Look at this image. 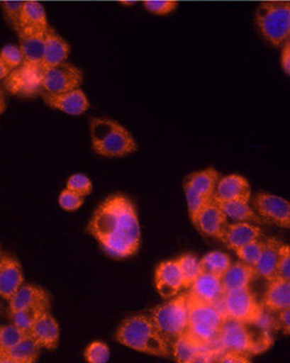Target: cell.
Segmentation results:
<instances>
[{"label":"cell","mask_w":290,"mask_h":363,"mask_svg":"<svg viewBox=\"0 0 290 363\" xmlns=\"http://www.w3.org/2000/svg\"><path fill=\"white\" fill-rule=\"evenodd\" d=\"M88 231L113 258L134 256L140 245V225L133 202L123 194L108 196L89 222Z\"/></svg>","instance_id":"6da1fadb"},{"label":"cell","mask_w":290,"mask_h":363,"mask_svg":"<svg viewBox=\"0 0 290 363\" xmlns=\"http://www.w3.org/2000/svg\"><path fill=\"white\" fill-rule=\"evenodd\" d=\"M118 343L155 357H168L171 354L170 342L157 330L151 317L133 315L126 318L116 333Z\"/></svg>","instance_id":"7a4b0ae2"},{"label":"cell","mask_w":290,"mask_h":363,"mask_svg":"<svg viewBox=\"0 0 290 363\" xmlns=\"http://www.w3.org/2000/svg\"><path fill=\"white\" fill-rule=\"evenodd\" d=\"M93 150L105 157H124L138 150V143L126 127L107 118L90 121Z\"/></svg>","instance_id":"3957f363"},{"label":"cell","mask_w":290,"mask_h":363,"mask_svg":"<svg viewBox=\"0 0 290 363\" xmlns=\"http://www.w3.org/2000/svg\"><path fill=\"white\" fill-rule=\"evenodd\" d=\"M188 325L184 334L199 349H210L218 342L223 324L227 320L222 306L188 300Z\"/></svg>","instance_id":"277c9868"},{"label":"cell","mask_w":290,"mask_h":363,"mask_svg":"<svg viewBox=\"0 0 290 363\" xmlns=\"http://www.w3.org/2000/svg\"><path fill=\"white\" fill-rule=\"evenodd\" d=\"M218 342L224 351H235L248 356L259 355L274 345L272 333L264 332L251 323L227 319Z\"/></svg>","instance_id":"5b68a950"},{"label":"cell","mask_w":290,"mask_h":363,"mask_svg":"<svg viewBox=\"0 0 290 363\" xmlns=\"http://www.w3.org/2000/svg\"><path fill=\"white\" fill-rule=\"evenodd\" d=\"M255 23L263 38L274 47H281L290 36L289 1H266L255 12Z\"/></svg>","instance_id":"8992f818"},{"label":"cell","mask_w":290,"mask_h":363,"mask_svg":"<svg viewBox=\"0 0 290 363\" xmlns=\"http://www.w3.org/2000/svg\"><path fill=\"white\" fill-rule=\"evenodd\" d=\"M220 181V174L214 168L192 172L184 183L188 213L192 224H196L201 211L214 199L216 185Z\"/></svg>","instance_id":"52a82bcc"},{"label":"cell","mask_w":290,"mask_h":363,"mask_svg":"<svg viewBox=\"0 0 290 363\" xmlns=\"http://www.w3.org/2000/svg\"><path fill=\"white\" fill-rule=\"evenodd\" d=\"M188 316L187 294L177 296L170 301L157 306L151 313L153 323L169 342H173L174 339L185 333Z\"/></svg>","instance_id":"ba28073f"},{"label":"cell","mask_w":290,"mask_h":363,"mask_svg":"<svg viewBox=\"0 0 290 363\" xmlns=\"http://www.w3.org/2000/svg\"><path fill=\"white\" fill-rule=\"evenodd\" d=\"M221 304L227 319L237 320L243 323L252 324L263 311L262 303L257 302L250 287L228 291L225 294Z\"/></svg>","instance_id":"9c48e42d"},{"label":"cell","mask_w":290,"mask_h":363,"mask_svg":"<svg viewBox=\"0 0 290 363\" xmlns=\"http://www.w3.org/2000/svg\"><path fill=\"white\" fill-rule=\"evenodd\" d=\"M84 83V73L70 62H62L43 71L42 79L43 92L64 93L81 88Z\"/></svg>","instance_id":"30bf717a"},{"label":"cell","mask_w":290,"mask_h":363,"mask_svg":"<svg viewBox=\"0 0 290 363\" xmlns=\"http://www.w3.org/2000/svg\"><path fill=\"white\" fill-rule=\"evenodd\" d=\"M43 73L42 67L23 62L4 79V87L16 96L32 97L42 94Z\"/></svg>","instance_id":"8fae6325"},{"label":"cell","mask_w":290,"mask_h":363,"mask_svg":"<svg viewBox=\"0 0 290 363\" xmlns=\"http://www.w3.org/2000/svg\"><path fill=\"white\" fill-rule=\"evenodd\" d=\"M253 209L264 223L290 228V204L282 196L260 192L253 199Z\"/></svg>","instance_id":"7c38bea8"},{"label":"cell","mask_w":290,"mask_h":363,"mask_svg":"<svg viewBox=\"0 0 290 363\" xmlns=\"http://www.w3.org/2000/svg\"><path fill=\"white\" fill-rule=\"evenodd\" d=\"M224 296L225 291L221 278L206 272H201L189 287V293L187 294L190 301L214 306H220Z\"/></svg>","instance_id":"4fadbf2b"},{"label":"cell","mask_w":290,"mask_h":363,"mask_svg":"<svg viewBox=\"0 0 290 363\" xmlns=\"http://www.w3.org/2000/svg\"><path fill=\"white\" fill-rule=\"evenodd\" d=\"M42 97L49 107L69 116H82L90 108V101L81 88L55 94L42 92Z\"/></svg>","instance_id":"5bb4252c"},{"label":"cell","mask_w":290,"mask_h":363,"mask_svg":"<svg viewBox=\"0 0 290 363\" xmlns=\"http://www.w3.org/2000/svg\"><path fill=\"white\" fill-rule=\"evenodd\" d=\"M10 312L23 308H38L50 311L51 296L42 286L34 284H23L9 300Z\"/></svg>","instance_id":"9a60e30c"},{"label":"cell","mask_w":290,"mask_h":363,"mask_svg":"<svg viewBox=\"0 0 290 363\" xmlns=\"http://www.w3.org/2000/svg\"><path fill=\"white\" fill-rule=\"evenodd\" d=\"M23 284L25 276L19 261L4 255L0 258V298L9 301Z\"/></svg>","instance_id":"2e32d148"},{"label":"cell","mask_w":290,"mask_h":363,"mask_svg":"<svg viewBox=\"0 0 290 363\" xmlns=\"http://www.w3.org/2000/svg\"><path fill=\"white\" fill-rule=\"evenodd\" d=\"M155 287L164 299H170L183 287V277L177 260L164 261L155 271Z\"/></svg>","instance_id":"e0dca14e"},{"label":"cell","mask_w":290,"mask_h":363,"mask_svg":"<svg viewBox=\"0 0 290 363\" xmlns=\"http://www.w3.org/2000/svg\"><path fill=\"white\" fill-rule=\"evenodd\" d=\"M228 218L220 208L216 200H212L205 208L201 211L194 226L202 235L214 239L222 240L226 227L228 225Z\"/></svg>","instance_id":"ac0fdd59"},{"label":"cell","mask_w":290,"mask_h":363,"mask_svg":"<svg viewBox=\"0 0 290 363\" xmlns=\"http://www.w3.org/2000/svg\"><path fill=\"white\" fill-rule=\"evenodd\" d=\"M29 334L35 339L42 349L53 351L57 349L60 345V325L55 318L52 316L50 311L40 313L30 330Z\"/></svg>","instance_id":"d6986e66"},{"label":"cell","mask_w":290,"mask_h":363,"mask_svg":"<svg viewBox=\"0 0 290 363\" xmlns=\"http://www.w3.org/2000/svg\"><path fill=\"white\" fill-rule=\"evenodd\" d=\"M214 200L218 202L226 201H245L250 202L251 186L247 179L240 174H229L220 179L214 192Z\"/></svg>","instance_id":"ffe728a7"},{"label":"cell","mask_w":290,"mask_h":363,"mask_svg":"<svg viewBox=\"0 0 290 363\" xmlns=\"http://www.w3.org/2000/svg\"><path fill=\"white\" fill-rule=\"evenodd\" d=\"M71 48L66 40L56 33L52 28L45 32V50L42 60L43 70L52 68L67 62L70 55Z\"/></svg>","instance_id":"44dd1931"},{"label":"cell","mask_w":290,"mask_h":363,"mask_svg":"<svg viewBox=\"0 0 290 363\" xmlns=\"http://www.w3.org/2000/svg\"><path fill=\"white\" fill-rule=\"evenodd\" d=\"M263 235V230L261 227L257 224L248 223V222H235V223L228 224L223 235L221 241L233 250H237L238 248L261 239Z\"/></svg>","instance_id":"7402d4cb"},{"label":"cell","mask_w":290,"mask_h":363,"mask_svg":"<svg viewBox=\"0 0 290 363\" xmlns=\"http://www.w3.org/2000/svg\"><path fill=\"white\" fill-rule=\"evenodd\" d=\"M262 306L272 313L290 308V280L277 277L268 282Z\"/></svg>","instance_id":"603a6c76"},{"label":"cell","mask_w":290,"mask_h":363,"mask_svg":"<svg viewBox=\"0 0 290 363\" xmlns=\"http://www.w3.org/2000/svg\"><path fill=\"white\" fill-rule=\"evenodd\" d=\"M281 244L282 243L274 238L266 240L259 261L255 265L257 276L265 279L267 283L278 277L279 252Z\"/></svg>","instance_id":"cb8c5ba5"},{"label":"cell","mask_w":290,"mask_h":363,"mask_svg":"<svg viewBox=\"0 0 290 363\" xmlns=\"http://www.w3.org/2000/svg\"><path fill=\"white\" fill-rule=\"evenodd\" d=\"M49 28L47 12L43 4L35 0H26L17 33L21 31L47 32Z\"/></svg>","instance_id":"d4e9b609"},{"label":"cell","mask_w":290,"mask_h":363,"mask_svg":"<svg viewBox=\"0 0 290 363\" xmlns=\"http://www.w3.org/2000/svg\"><path fill=\"white\" fill-rule=\"evenodd\" d=\"M257 276L255 267L251 265L246 264L242 261L241 262L231 263L229 269L221 278L225 294L250 287L251 282Z\"/></svg>","instance_id":"484cf974"},{"label":"cell","mask_w":290,"mask_h":363,"mask_svg":"<svg viewBox=\"0 0 290 363\" xmlns=\"http://www.w3.org/2000/svg\"><path fill=\"white\" fill-rule=\"evenodd\" d=\"M19 48L23 52L25 64L40 66L45 50V32H18ZM42 67V66H40Z\"/></svg>","instance_id":"4316f807"},{"label":"cell","mask_w":290,"mask_h":363,"mask_svg":"<svg viewBox=\"0 0 290 363\" xmlns=\"http://www.w3.org/2000/svg\"><path fill=\"white\" fill-rule=\"evenodd\" d=\"M220 208L224 211L228 219L235 220V222H248V223L262 224L261 218L257 215L253 207L245 201H226L218 202Z\"/></svg>","instance_id":"83f0119b"},{"label":"cell","mask_w":290,"mask_h":363,"mask_svg":"<svg viewBox=\"0 0 290 363\" xmlns=\"http://www.w3.org/2000/svg\"><path fill=\"white\" fill-rule=\"evenodd\" d=\"M40 345L30 334H26L21 341L8 353L13 363H33L38 362Z\"/></svg>","instance_id":"f1b7e54d"},{"label":"cell","mask_w":290,"mask_h":363,"mask_svg":"<svg viewBox=\"0 0 290 363\" xmlns=\"http://www.w3.org/2000/svg\"><path fill=\"white\" fill-rule=\"evenodd\" d=\"M231 259L228 255L222 252H211L205 255L200 260L202 272L213 274V276L222 278L223 274L231 265Z\"/></svg>","instance_id":"f546056e"},{"label":"cell","mask_w":290,"mask_h":363,"mask_svg":"<svg viewBox=\"0 0 290 363\" xmlns=\"http://www.w3.org/2000/svg\"><path fill=\"white\" fill-rule=\"evenodd\" d=\"M171 351L177 362L194 363L200 349L185 334H183L173 340Z\"/></svg>","instance_id":"4dcf8cb0"},{"label":"cell","mask_w":290,"mask_h":363,"mask_svg":"<svg viewBox=\"0 0 290 363\" xmlns=\"http://www.w3.org/2000/svg\"><path fill=\"white\" fill-rule=\"evenodd\" d=\"M177 262L183 277V287L189 289L202 272L200 260L194 255L186 254L177 259Z\"/></svg>","instance_id":"1f68e13d"},{"label":"cell","mask_w":290,"mask_h":363,"mask_svg":"<svg viewBox=\"0 0 290 363\" xmlns=\"http://www.w3.org/2000/svg\"><path fill=\"white\" fill-rule=\"evenodd\" d=\"M25 335L13 323L0 326V355H6Z\"/></svg>","instance_id":"d6a6232c"},{"label":"cell","mask_w":290,"mask_h":363,"mask_svg":"<svg viewBox=\"0 0 290 363\" xmlns=\"http://www.w3.org/2000/svg\"><path fill=\"white\" fill-rule=\"evenodd\" d=\"M43 312L45 311L38 310V308H23V310L13 311V312H10L11 321L19 330H23L26 334H29L34 322Z\"/></svg>","instance_id":"836d02e7"},{"label":"cell","mask_w":290,"mask_h":363,"mask_svg":"<svg viewBox=\"0 0 290 363\" xmlns=\"http://www.w3.org/2000/svg\"><path fill=\"white\" fill-rule=\"evenodd\" d=\"M263 245V241H261L260 239L255 240V241L250 242V243L238 248L235 250V254H237V256L239 257L242 262L255 267V265L259 261L260 256H261Z\"/></svg>","instance_id":"e575fe53"},{"label":"cell","mask_w":290,"mask_h":363,"mask_svg":"<svg viewBox=\"0 0 290 363\" xmlns=\"http://www.w3.org/2000/svg\"><path fill=\"white\" fill-rule=\"evenodd\" d=\"M84 359L91 363L109 362L110 349L103 341H93L84 351Z\"/></svg>","instance_id":"d590c367"},{"label":"cell","mask_w":290,"mask_h":363,"mask_svg":"<svg viewBox=\"0 0 290 363\" xmlns=\"http://www.w3.org/2000/svg\"><path fill=\"white\" fill-rule=\"evenodd\" d=\"M23 4H25L23 0H2V9H4L6 21L16 32L19 29Z\"/></svg>","instance_id":"8d00e7d4"},{"label":"cell","mask_w":290,"mask_h":363,"mask_svg":"<svg viewBox=\"0 0 290 363\" xmlns=\"http://www.w3.org/2000/svg\"><path fill=\"white\" fill-rule=\"evenodd\" d=\"M0 58L6 62V66L14 70L23 65V56L19 45H6L0 50Z\"/></svg>","instance_id":"74e56055"},{"label":"cell","mask_w":290,"mask_h":363,"mask_svg":"<svg viewBox=\"0 0 290 363\" xmlns=\"http://www.w3.org/2000/svg\"><path fill=\"white\" fill-rule=\"evenodd\" d=\"M84 202V196L68 189V188L62 190L58 196V204H60V208L66 211H77L83 206Z\"/></svg>","instance_id":"f35d334b"},{"label":"cell","mask_w":290,"mask_h":363,"mask_svg":"<svg viewBox=\"0 0 290 363\" xmlns=\"http://www.w3.org/2000/svg\"><path fill=\"white\" fill-rule=\"evenodd\" d=\"M66 188L81 196H87L92 192L93 183L86 174H74L67 181Z\"/></svg>","instance_id":"ab89813d"},{"label":"cell","mask_w":290,"mask_h":363,"mask_svg":"<svg viewBox=\"0 0 290 363\" xmlns=\"http://www.w3.org/2000/svg\"><path fill=\"white\" fill-rule=\"evenodd\" d=\"M143 6L148 12L155 15H168L177 8V2L173 0H146Z\"/></svg>","instance_id":"60d3db41"},{"label":"cell","mask_w":290,"mask_h":363,"mask_svg":"<svg viewBox=\"0 0 290 363\" xmlns=\"http://www.w3.org/2000/svg\"><path fill=\"white\" fill-rule=\"evenodd\" d=\"M274 314L276 313L269 312L263 308L261 314L252 324L264 332L272 333L274 330H278V322H277V316Z\"/></svg>","instance_id":"b9f144b4"},{"label":"cell","mask_w":290,"mask_h":363,"mask_svg":"<svg viewBox=\"0 0 290 363\" xmlns=\"http://www.w3.org/2000/svg\"><path fill=\"white\" fill-rule=\"evenodd\" d=\"M278 277L290 280V247L281 244L279 252Z\"/></svg>","instance_id":"7bdbcfd3"},{"label":"cell","mask_w":290,"mask_h":363,"mask_svg":"<svg viewBox=\"0 0 290 363\" xmlns=\"http://www.w3.org/2000/svg\"><path fill=\"white\" fill-rule=\"evenodd\" d=\"M218 362L222 363H249V356L246 354L235 351H224V353L218 357Z\"/></svg>","instance_id":"ee69618b"},{"label":"cell","mask_w":290,"mask_h":363,"mask_svg":"<svg viewBox=\"0 0 290 363\" xmlns=\"http://www.w3.org/2000/svg\"><path fill=\"white\" fill-rule=\"evenodd\" d=\"M277 322H278V330H282L285 335L289 336L290 334V308L280 311L276 313Z\"/></svg>","instance_id":"f6af8a7d"},{"label":"cell","mask_w":290,"mask_h":363,"mask_svg":"<svg viewBox=\"0 0 290 363\" xmlns=\"http://www.w3.org/2000/svg\"><path fill=\"white\" fill-rule=\"evenodd\" d=\"M282 52H281V67L282 70L284 71L285 74L290 75V42L287 40L286 43L282 45Z\"/></svg>","instance_id":"bcb514c9"},{"label":"cell","mask_w":290,"mask_h":363,"mask_svg":"<svg viewBox=\"0 0 290 363\" xmlns=\"http://www.w3.org/2000/svg\"><path fill=\"white\" fill-rule=\"evenodd\" d=\"M11 69L6 66V62L0 58V81H4L10 74Z\"/></svg>","instance_id":"7dc6e473"},{"label":"cell","mask_w":290,"mask_h":363,"mask_svg":"<svg viewBox=\"0 0 290 363\" xmlns=\"http://www.w3.org/2000/svg\"><path fill=\"white\" fill-rule=\"evenodd\" d=\"M6 109V99H4V92H2L1 88H0V114L4 113Z\"/></svg>","instance_id":"c3c4849f"},{"label":"cell","mask_w":290,"mask_h":363,"mask_svg":"<svg viewBox=\"0 0 290 363\" xmlns=\"http://www.w3.org/2000/svg\"><path fill=\"white\" fill-rule=\"evenodd\" d=\"M4 256V254H2V250H1V245H0V258Z\"/></svg>","instance_id":"681fc988"},{"label":"cell","mask_w":290,"mask_h":363,"mask_svg":"<svg viewBox=\"0 0 290 363\" xmlns=\"http://www.w3.org/2000/svg\"><path fill=\"white\" fill-rule=\"evenodd\" d=\"M0 308H1V306H0Z\"/></svg>","instance_id":"f907efd6"}]
</instances>
